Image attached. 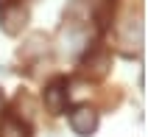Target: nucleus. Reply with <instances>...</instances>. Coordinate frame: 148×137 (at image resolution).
<instances>
[{"instance_id":"f03ea898","label":"nucleus","mask_w":148,"mask_h":137,"mask_svg":"<svg viewBox=\"0 0 148 137\" xmlns=\"http://www.w3.org/2000/svg\"><path fill=\"white\" fill-rule=\"evenodd\" d=\"M70 126H73L78 134H90L95 129V112L87 109V106H78L73 115H70Z\"/></svg>"},{"instance_id":"f257e3e1","label":"nucleus","mask_w":148,"mask_h":137,"mask_svg":"<svg viewBox=\"0 0 148 137\" xmlns=\"http://www.w3.org/2000/svg\"><path fill=\"white\" fill-rule=\"evenodd\" d=\"M67 81L64 78H56L53 81V84H50L48 89H45V104L50 106V112H62V109H64V104H67Z\"/></svg>"},{"instance_id":"7ed1b4c3","label":"nucleus","mask_w":148,"mask_h":137,"mask_svg":"<svg viewBox=\"0 0 148 137\" xmlns=\"http://www.w3.org/2000/svg\"><path fill=\"white\" fill-rule=\"evenodd\" d=\"M0 137H28V129L17 120L14 115H8V118H3V123H0Z\"/></svg>"}]
</instances>
